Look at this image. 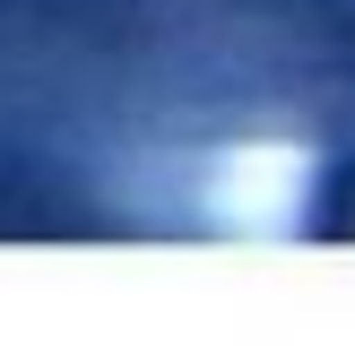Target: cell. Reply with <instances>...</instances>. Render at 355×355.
<instances>
[{
    "mask_svg": "<svg viewBox=\"0 0 355 355\" xmlns=\"http://www.w3.org/2000/svg\"><path fill=\"white\" fill-rule=\"evenodd\" d=\"M312 191V156L295 139H243L217 173V208L234 225H286Z\"/></svg>",
    "mask_w": 355,
    "mask_h": 355,
    "instance_id": "6da1fadb",
    "label": "cell"
}]
</instances>
